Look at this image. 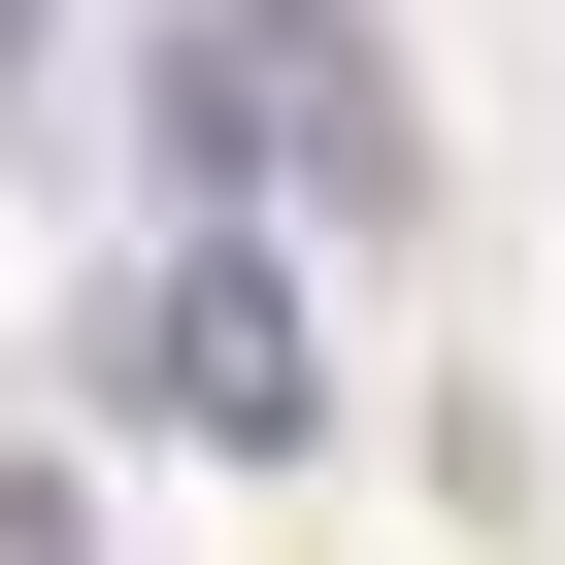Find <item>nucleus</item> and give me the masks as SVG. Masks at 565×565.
Returning a JSON list of instances; mask_svg holds the SVG:
<instances>
[{"instance_id":"1","label":"nucleus","mask_w":565,"mask_h":565,"mask_svg":"<svg viewBox=\"0 0 565 565\" xmlns=\"http://www.w3.org/2000/svg\"><path fill=\"white\" fill-rule=\"evenodd\" d=\"M100 399H134V433H233V466H266V433H300L333 366H300V300H266V266L200 233V266H134V333H100Z\"/></svg>"}]
</instances>
